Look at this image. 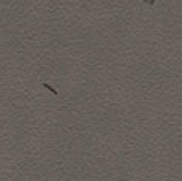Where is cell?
Segmentation results:
<instances>
[{
	"instance_id": "2",
	"label": "cell",
	"mask_w": 182,
	"mask_h": 181,
	"mask_svg": "<svg viewBox=\"0 0 182 181\" xmlns=\"http://www.w3.org/2000/svg\"><path fill=\"white\" fill-rule=\"evenodd\" d=\"M144 3H147V5H150V6H152L154 3H155V0H144Z\"/></svg>"
},
{
	"instance_id": "1",
	"label": "cell",
	"mask_w": 182,
	"mask_h": 181,
	"mask_svg": "<svg viewBox=\"0 0 182 181\" xmlns=\"http://www.w3.org/2000/svg\"><path fill=\"white\" fill-rule=\"evenodd\" d=\"M45 88H46V89H48V91H51V92L54 94V95H57V91H56V89H54V88H51V86H49V84H48V83H45Z\"/></svg>"
}]
</instances>
